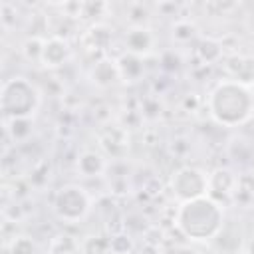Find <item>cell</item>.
Instances as JSON below:
<instances>
[{
	"label": "cell",
	"instance_id": "1",
	"mask_svg": "<svg viewBox=\"0 0 254 254\" xmlns=\"http://www.w3.org/2000/svg\"><path fill=\"white\" fill-rule=\"evenodd\" d=\"M206 107L210 117L222 127H236L254 113V91L236 79L218 81L208 93Z\"/></svg>",
	"mask_w": 254,
	"mask_h": 254
},
{
	"label": "cell",
	"instance_id": "2",
	"mask_svg": "<svg viewBox=\"0 0 254 254\" xmlns=\"http://www.w3.org/2000/svg\"><path fill=\"white\" fill-rule=\"evenodd\" d=\"M222 206L214 198L200 196L194 200L181 202L175 224L190 240H210L222 230Z\"/></svg>",
	"mask_w": 254,
	"mask_h": 254
},
{
	"label": "cell",
	"instance_id": "3",
	"mask_svg": "<svg viewBox=\"0 0 254 254\" xmlns=\"http://www.w3.org/2000/svg\"><path fill=\"white\" fill-rule=\"evenodd\" d=\"M40 91L38 87L22 75H14L2 83L0 91V107L4 119L16 117H32L40 107Z\"/></svg>",
	"mask_w": 254,
	"mask_h": 254
},
{
	"label": "cell",
	"instance_id": "4",
	"mask_svg": "<svg viewBox=\"0 0 254 254\" xmlns=\"http://www.w3.org/2000/svg\"><path fill=\"white\" fill-rule=\"evenodd\" d=\"M52 208L56 216L64 222H79L89 214L91 208V198L87 190L79 185H64L62 189L56 190Z\"/></svg>",
	"mask_w": 254,
	"mask_h": 254
},
{
	"label": "cell",
	"instance_id": "5",
	"mask_svg": "<svg viewBox=\"0 0 254 254\" xmlns=\"http://www.w3.org/2000/svg\"><path fill=\"white\" fill-rule=\"evenodd\" d=\"M171 189L173 194L181 200H194L208 194V175L196 167H181L171 177Z\"/></svg>",
	"mask_w": 254,
	"mask_h": 254
},
{
	"label": "cell",
	"instance_id": "6",
	"mask_svg": "<svg viewBox=\"0 0 254 254\" xmlns=\"http://www.w3.org/2000/svg\"><path fill=\"white\" fill-rule=\"evenodd\" d=\"M69 56H71V48H69L65 38H58V36L46 38L44 54H42V65L44 67H48V69L62 67L67 64Z\"/></svg>",
	"mask_w": 254,
	"mask_h": 254
},
{
	"label": "cell",
	"instance_id": "7",
	"mask_svg": "<svg viewBox=\"0 0 254 254\" xmlns=\"http://www.w3.org/2000/svg\"><path fill=\"white\" fill-rule=\"evenodd\" d=\"M238 177L228 169H216L208 175V196L210 198H224L236 192Z\"/></svg>",
	"mask_w": 254,
	"mask_h": 254
},
{
	"label": "cell",
	"instance_id": "8",
	"mask_svg": "<svg viewBox=\"0 0 254 254\" xmlns=\"http://www.w3.org/2000/svg\"><path fill=\"white\" fill-rule=\"evenodd\" d=\"M153 46H155V36L147 26H135L125 34V48L129 54L143 58L151 54Z\"/></svg>",
	"mask_w": 254,
	"mask_h": 254
},
{
	"label": "cell",
	"instance_id": "9",
	"mask_svg": "<svg viewBox=\"0 0 254 254\" xmlns=\"http://www.w3.org/2000/svg\"><path fill=\"white\" fill-rule=\"evenodd\" d=\"M89 77H91V81H93L97 87H111V85H115V83L121 79L117 60H109V58L99 60V62L91 67Z\"/></svg>",
	"mask_w": 254,
	"mask_h": 254
},
{
	"label": "cell",
	"instance_id": "10",
	"mask_svg": "<svg viewBox=\"0 0 254 254\" xmlns=\"http://www.w3.org/2000/svg\"><path fill=\"white\" fill-rule=\"evenodd\" d=\"M77 173L81 177H101L107 169V161L101 153H95V151H83L79 157H77Z\"/></svg>",
	"mask_w": 254,
	"mask_h": 254
},
{
	"label": "cell",
	"instance_id": "11",
	"mask_svg": "<svg viewBox=\"0 0 254 254\" xmlns=\"http://www.w3.org/2000/svg\"><path fill=\"white\" fill-rule=\"evenodd\" d=\"M119 65V73H121V81H137L143 77L145 65H143V58L135 56V54H123L117 60Z\"/></svg>",
	"mask_w": 254,
	"mask_h": 254
},
{
	"label": "cell",
	"instance_id": "12",
	"mask_svg": "<svg viewBox=\"0 0 254 254\" xmlns=\"http://www.w3.org/2000/svg\"><path fill=\"white\" fill-rule=\"evenodd\" d=\"M228 71L232 73V79L240 83H252L254 81V58L248 56H236L228 64Z\"/></svg>",
	"mask_w": 254,
	"mask_h": 254
},
{
	"label": "cell",
	"instance_id": "13",
	"mask_svg": "<svg viewBox=\"0 0 254 254\" xmlns=\"http://www.w3.org/2000/svg\"><path fill=\"white\" fill-rule=\"evenodd\" d=\"M81 42H83V46H85L87 50H91V52H95V50H105V48L111 44V32H109L107 26L95 24V26H91V28L83 34Z\"/></svg>",
	"mask_w": 254,
	"mask_h": 254
},
{
	"label": "cell",
	"instance_id": "14",
	"mask_svg": "<svg viewBox=\"0 0 254 254\" xmlns=\"http://www.w3.org/2000/svg\"><path fill=\"white\" fill-rule=\"evenodd\" d=\"M4 129L6 135H10V139L14 143H24L28 141V137L34 131V121L32 117H16V119H4Z\"/></svg>",
	"mask_w": 254,
	"mask_h": 254
},
{
	"label": "cell",
	"instance_id": "15",
	"mask_svg": "<svg viewBox=\"0 0 254 254\" xmlns=\"http://www.w3.org/2000/svg\"><path fill=\"white\" fill-rule=\"evenodd\" d=\"M44 44H46V38H40V36H30L24 40L22 44V54L28 62L32 64H42V54H44Z\"/></svg>",
	"mask_w": 254,
	"mask_h": 254
},
{
	"label": "cell",
	"instance_id": "16",
	"mask_svg": "<svg viewBox=\"0 0 254 254\" xmlns=\"http://www.w3.org/2000/svg\"><path fill=\"white\" fill-rule=\"evenodd\" d=\"M79 252L81 254H109V238L105 236H87L79 242Z\"/></svg>",
	"mask_w": 254,
	"mask_h": 254
},
{
	"label": "cell",
	"instance_id": "17",
	"mask_svg": "<svg viewBox=\"0 0 254 254\" xmlns=\"http://www.w3.org/2000/svg\"><path fill=\"white\" fill-rule=\"evenodd\" d=\"M79 250V242H75L67 234H56L50 242V254H73Z\"/></svg>",
	"mask_w": 254,
	"mask_h": 254
},
{
	"label": "cell",
	"instance_id": "18",
	"mask_svg": "<svg viewBox=\"0 0 254 254\" xmlns=\"http://www.w3.org/2000/svg\"><path fill=\"white\" fill-rule=\"evenodd\" d=\"M222 56V44L220 42H214V40H202L200 46H198V58L204 62V64H214L218 62Z\"/></svg>",
	"mask_w": 254,
	"mask_h": 254
},
{
	"label": "cell",
	"instance_id": "19",
	"mask_svg": "<svg viewBox=\"0 0 254 254\" xmlns=\"http://www.w3.org/2000/svg\"><path fill=\"white\" fill-rule=\"evenodd\" d=\"M10 254H40V248L32 236H14L8 248Z\"/></svg>",
	"mask_w": 254,
	"mask_h": 254
},
{
	"label": "cell",
	"instance_id": "20",
	"mask_svg": "<svg viewBox=\"0 0 254 254\" xmlns=\"http://www.w3.org/2000/svg\"><path fill=\"white\" fill-rule=\"evenodd\" d=\"M171 30H173V40L181 44H187L196 36V26L190 20H177Z\"/></svg>",
	"mask_w": 254,
	"mask_h": 254
},
{
	"label": "cell",
	"instance_id": "21",
	"mask_svg": "<svg viewBox=\"0 0 254 254\" xmlns=\"http://www.w3.org/2000/svg\"><path fill=\"white\" fill-rule=\"evenodd\" d=\"M109 246H111V254H131L133 238L125 232H117V234L109 236Z\"/></svg>",
	"mask_w": 254,
	"mask_h": 254
},
{
	"label": "cell",
	"instance_id": "22",
	"mask_svg": "<svg viewBox=\"0 0 254 254\" xmlns=\"http://www.w3.org/2000/svg\"><path fill=\"white\" fill-rule=\"evenodd\" d=\"M48 254H50V252H48Z\"/></svg>",
	"mask_w": 254,
	"mask_h": 254
}]
</instances>
